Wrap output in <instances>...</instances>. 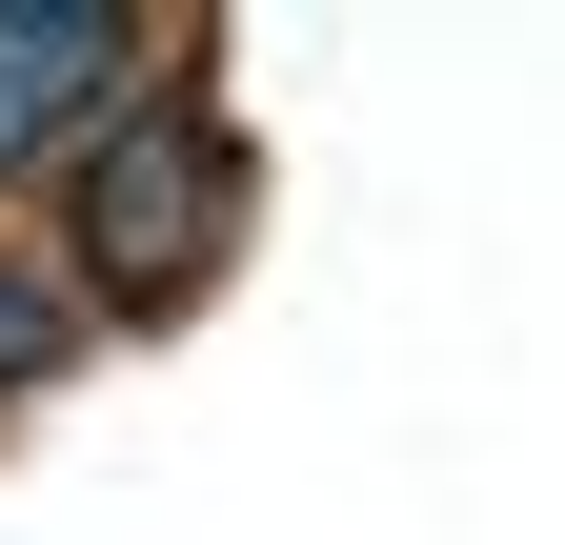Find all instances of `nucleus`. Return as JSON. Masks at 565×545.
Wrapping results in <instances>:
<instances>
[{
	"label": "nucleus",
	"mask_w": 565,
	"mask_h": 545,
	"mask_svg": "<svg viewBox=\"0 0 565 545\" xmlns=\"http://www.w3.org/2000/svg\"><path fill=\"white\" fill-rule=\"evenodd\" d=\"M61 344H82V284H41V263H0V384H41Z\"/></svg>",
	"instance_id": "nucleus-3"
},
{
	"label": "nucleus",
	"mask_w": 565,
	"mask_h": 545,
	"mask_svg": "<svg viewBox=\"0 0 565 545\" xmlns=\"http://www.w3.org/2000/svg\"><path fill=\"white\" fill-rule=\"evenodd\" d=\"M223 202H243V121L162 82V101H102L82 162H61V243H82L102 303H182L202 263H223Z\"/></svg>",
	"instance_id": "nucleus-1"
},
{
	"label": "nucleus",
	"mask_w": 565,
	"mask_h": 545,
	"mask_svg": "<svg viewBox=\"0 0 565 545\" xmlns=\"http://www.w3.org/2000/svg\"><path fill=\"white\" fill-rule=\"evenodd\" d=\"M102 101H121V21H102V0H0V182L82 162Z\"/></svg>",
	"instance_id": "nucleus-2"
}]
</instances>
